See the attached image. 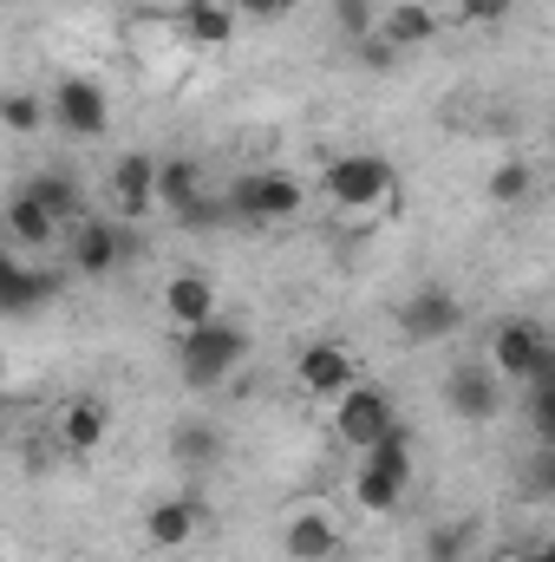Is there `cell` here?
Masks as SVG:
<instances>
[{
	"label": "cell",
	"instance_id": "cell-1",
	"mask_svg": "<svg viewBox=\"0 0 555 562\" xmlns=\"http://www.w3.org/2000/svg\"><path fill=\"white\" fill-rule=\"evenodd\" d=\"M242 360H249V327H242V321H223V314H216V321L177 334V373H183L190 393L229 386V380L242 373Z\"/></svg>",
	"mask_w": 555,
	"mask_h": 562
},
{
	"label": "cell",
	"instance_id": "cell-2",
	"mask_svg": "<svg viewBox=\"0 0 555 562\" xmlns=\"http://www.w3.org/2000/svg\"><path fill=\"white\" fill-rule=\"evenodd\" d=\"M320 190H327L333 210H347V216H393V210H399V170H393V157H380V150H347V157H333V164L320 170Z\"/></svg>",
	"mask_w": 555,
	"mask_h": 562
},
{
	"label": "cell",
	"instance_id": "cell-3",
	"mask_svg": "<svg viewBox=\"0 0 555 562\" xmlns=\"http://www.w3.org/2000/svg\"><path fill=\"white\" fill-rule=\"evenodd\" d=\"M406 491H412V438H406V425H393L380 445L360 451L353 504H360L366 517H393V510L406 504Z\"/></svg>",
	"mask_w": 555,
	"mask_h": 562
},
{
	"label": "cell",
	"instance_id": "cell-4",
	"mask_svg": "<svg viewBox=\"0 0 555 562\" xmlns=\"http://www.w3.org/2000/svg\"><path fill=\"white\" fill-rule=\"evenodd\" d=\"M484 367H490L503 386H530V380H550V373H555L550 327H543V321H530V314H517V321H497Z\"/></svg>",
	"mask_w": 555,
	"mask_h": 562
},
{
	"label": "cell",
	"instance_id": "cell-5",
	"mask_svg": "<svg viewBox=\"0 0 555 562\" xmlns=\"http://www.w3.org/2000/svg\"><path fill=\"white\" fill-rule=\"evenodd\" d=\"M327 406H333L327 425H333V438H340L347 451H366V445H380V438L399 425L393 393H386V386H366V380H353V386H347V393H333Z\"/></svg>",
	"mask_w": 555,
	"mask_h": 562
},
{
	"label": "cell",
	"instance_id": "cell-6",
	"mask_svg": "<svg viewBox=\"0 0 555 562\" xmlns=\"http://www.w3.org/2000/svg\"><path fill=\"white\" fill-rule=\"evenodd\" d=\"M46 125H59L66 138H105L112 132V92L86 72H66L46 92Z\"/></svg>",
	"mask_w": 555,
	"mask_h": 562
},
{
	"label": "cell",
	"instance_id": "cell-7",
	"mask_svg": "<svg viewBox=\"0 0 555 562\" xmlns=\"http://www.w3.org/2000/svg\"><path fill=\"white\" fill-rule=\"evenodd\" d=\"M301 203H307V190H301V177H294V170H249V177L229 190V210H236L242 223H256V229L294 223V216H301Z\"/></svg>",
	"mask_w": 555,
	"mask_h": 562
},
{
	"label": "cell",
	"instance_id": "cell-8",
	"mask_svg": "<svg viewBox=\"0 0 555 562\" xmlns=\"http://www.w3.org/2000/svg\"><path fill=\"white\" fill-rule=\"evenodd\" d=\"M72 236H66V262H72V276L79 281H105L125 269V256H132V243H125V223L118 216H79V223H66Z\"/></svg>",
	"mask_w": 555,
	"mask_h": 562
},
{
	"label": "cell",
	"instance_id": "cell-9",
	"mask_svg": "<svg viewBox=\"0 0 555 562\" xmlns=\"http://www.w3.org/2000/svg\"><path fill=\"white\" fill-rule=\"evenodd\" d=\"M393 321H399V340L406 347H438V340H451L464 327V301L451 288H438V281H418L412 294L399 301Z\"/></svg>",
	"mask_w": 555,
	"mask_h": 562
},
{
	"label": "cell",
	"instance_id": "cell-10",
	"mask_svg": "<svg viewBox=\"0 0 555 562\" xmlns=\"http://www.w3.org/2000/svg\"><path fill=\"white\" fill-rule=\"evenodd\" d=\"M503 406H510V386L484 367V360H457L451 373H444V413L464 425H497L503 419Z\"/></svg>",
	"mask_w": 555,
	"mask_h": 562
},
{
	"label": "cell",
	"instance_id": "cell-11",
	"mask_svg": "<svg viewBox=\"0 0 555 562\" xmlns=\"http://www.w3.org/2000/svg\"><path fill=\"white\" fill-rule=\"evenodd\" d=\"M360 380V360H353V347L347 340H307L301 353H294V386L307 393V400H333V393H347Z\"/></svg>",
	"mask_w": 555,
	"mask_h": 562
},
{
	"label": "cell",
	"instance_id": "cell-12",
	"mask_svg": "<svg viewBox=\"0 0 555 562\" xmlns=\"http://www.w3.org/2000/svg\"><path fill=\"white\" fill-rule=\"evenodd\" d=\"M196 537H203V504H196V491H170V497H157V504L144 510V543H150V550L177 557V550H190Z\"/></svg>",
	"mask_w": 555,
	"mask_h": 562
},
{
	"label": "cell",
	"instance_id": "cell-13",
	"mask_svg": "<svg viewBox=\"0 0 555 562\" xmlns=\"http://www.w3.org/2000/svg\"><path fill=\"white\" fill-rule=\"evenodd\" d=\"M105 190H112V216H118V223H144V216L157 210V157L125 150V157L112 164Z\"/></svg>",
	"mask_w": 555,
	"mask_h": 562
},
{
	"label": "cell",
	"instance_id": "cell-14",
	"mask_svg": "<svg viewBox=\"0 0 555 562\" xmlns=\"http://www.w3.org/2000/svg\"><path fill=\"white\" fill-rule=\"evenodd\" d=\"M157 210H170L177 223H209V196H203V170L190 157H157Z\"/></svg>",
	"mask_w": 555,
	"mask_h": 562
},
{
	"label": "cell",
	"instance_id": "cell-15",
	"mask_svg": "<svg viewBox=\"0 0 555 562\" xmlns=\"http://www.w3.org/2000/svg\"><path fill=\"white\" fill-rule=\"evenodd\" d=\"M53 438H59L66 458H92V451L112 438V406H105L99 393L66 400V406H59V425H53Z\"/></svg>",
	"mask_w": 555,
	"mask_h": 562
},
{
	"label": "cell",
	"instance_id": "cell-16",
	"mask_svg": "<svg viewBox=\"0 0 555 562\" xmlns=\"http://www.w3.org/2000/svg\"><path fill=\"white\" fill-rule=\"evenodd\" d=\"M223 314V301H216V281L203 276V269H177V276L163 281V321L183 334V327H203V321H216Z\"/></svg>",
	"mask_w": 555,
	"mask_h": 562
},
{
	"label": "cell",
	"instance_id": "cell-17",
	"mask_svg": "<svg viewBox=\"0 0 555 562\" xmlns=\"http://www.w3.org/2000/svg\"><path fill=\"white\" fill-rule=\"evenodd\" d=\"M281 557L287 562H333L340 557V524L327 510H294L281 524Z\"/></svg>",
	"mask_w": 555,
	"mask_h": 562
},
{
	"label": "cell",
	"instance_id": "cell-18",
	"mask_svg": "<svg viewBox=\"0 0 555 562\" xmlns=\"http://www.w3.org/2000/svg\"><path fill=\"white\" fill-rule=\"evenodd\" d=\"M438 26H444V13L431 7V0H393L386 13H380V40L393 46V53H418V46H431L438 40Z\"/></svg>",
	"mask_w": 555,
	"mask_h": 562
},
{
	"label": "cell",
	"instance_id": "cell-19",
	"mask_svg": "<svg viewBox=\"0 0 555 562\" xmlns=\"http://www.w3.org/2000/svg\"><path fill=\"white\" fill-rule=\"evenodd\" d=\"M59 229H66V223H59L46 203H33L26 190H20V196L7 203V216H0V236H7V249H53V243H59Z\"/></svg>",
	"mask_w": 555,
	"mask_h": 562
},
{
	"label": "cell",
	"instance_id": "cell-20",
	"mask_svg": "<svg viewBox=\"0 0 555 562\" xmlns=\"http://www.w3.org/2000/svg\"><path fill=\"white\" fill-rule=\"evenodd\" d=\"M177 20H183V33H190V46H203V53H223V46L236 40V26H242L229 0H190V7L177 13Z\"/></svg>",
	"mask_w": 555,
	"mask_h": 562
},
{
	"label": "cell",
	"instance_id": "cell-21",
	"mask_svg": "<svg viewBox=\"0 0 555 562\" xmlns=\"http://www.w3.org/2000/svg\"><path fill=\"white\" fill-rule=\"evenodd\" d=\"M26 196L46 203L59 223H79V216H86V190L72 183V170H39V177H26Z\"/></svg>",
	"mask_w": 555,
	"mask_h": 562
},
{
	"label": "cell",
	"instance_id": "cell-22",
	"mask_svg": "<svg viewBox=\"0 0 555 562\" xmlns=\"http://www.w3.org/2000/svg\"><path fill=\"white\" fill-rule=\"evenodd\" d=\"M0 132H7V138H33V132H46V92H33V86H7V92H0Z\"/></svg>",
	"mask_w": 555,
	"mask_h": 562
},
{
	"label": "cell",
	"instance_id": "cell-23",
	"mask_svg": "<svg viewBox=\"0 0 555 562\" xmlns=\"http://www.w3.org/2000/svg\"><path fill=\"white\" fill-rule=\"evenodd\" d=\"M530 190H536V164H530V157H503V164L484 177V196H490L497 210H517Z\"/></svg>",
	"mask_w": 555,
	"mask_h": 562
},
{
	"label": "cell",
	"instance_id": "cell-24",
	"mask_svg": "<svg viewBox=\"0 0 555 562\" xmlns=\"http://www.w3.org/2000/svg\"><path fill=\"white\" fill-rule=\"evenodd\" d=\"M59 288H66V281L53 276V269H26V262H20V276H13V288H7V294H0V307H13V314H20V307H39V301H53Z\"/></svg>",
	"mask_w": 555,
	"mask_h": 562
},
{
	"label": "cell",
	"instance_id": "cell-25",
	"mask_svg": "<svg viewBox=\"0 0 555 562\" xmlns=\"http://www.w3.org/2000/svg\"><path fill=\"white\" fill-rule=\"evenodd\" d=\"M471 557V530L464 524H431L424 530V562H464Z\"/></svg>",
	"mask_w": 555,
	"mask_h": 562
},
{
	"label": "cell",
	"instance_id": "cell-26",
	"mask_svg": "<svg viewBox=\"0 0 555 562\" xmlns=\"http://www.w3.org/2000/svg\"><path fill=\"white\" fill-rule=\"evenodd\" d=\"M170 451H177V464H216V458H223V445H216L209 425H183Z\"/></svg>",
	"mask_w": 555,
	"mask_h": 562
},
{
	"label": "cell",
	"instance_id": "cell-27",
	"mask_svg": "<svg viewBox=\"0 0 555 562\" xmlns=\"http://www.w3.org/2000/svg\"><path fill=\"white\" fill-rule=\"evenodd\" d=\"M510 7H517V0H451V13H457L464 26H503Z\"/></svg>",
	"mask_w": 555,
	"mask_h": 562
},
{
	"label": "cell",
	"instance_id": "cell-28",
	"mask_svg": "<svg viewBox=\"0 0 555 562\" xmlns=\"http://www.w3.org/2000/svg\"><path fill=\"white\" fill-rule=\"evenodd\" d=\"M333 13H340V33H347V40H366V33L380 26L373 0H333Z\"/></svg>",
	"mask_w": 555,
	"mask_h": 562
},
{
	"label": "cell",
	"instance_id": "cell-29",
	"mask_svg": "<svg viewBox=\"0 0 555 562\" xmlns=\"http://www.w3.org/2000/svg\"><path fill=\"white\" fill-rule=\"evenodd\" d=\"M236 7V20H256V26H275V20H287L301 0H229Z\"/></svg>",
	"mask_w": 555,
	"mask_h": 562
},
{
	"label": "cell",
	"instance_id": "cell-30",
	"mask_svg": "<svg viewBox=\"0 0 555 562\" xmlns=\"http://www.w3.org/2000/svg\"><path fill=\"white\" fill-rule=\"evenodd\" d=\"M353 53H360V66H366V72H393V66H399V53H393V46H386L380 33H366V40H353Z\"/></svg>",
	"mask_w": 555,
	"mask_h": 562
},
{
	"label": "cell",
	"instance_id": "cell-31",
	"mask_svg": "<svg viewBox=\"0 0 555 562\" xmlns=\"http://www.w3.org/2000/svg\"><path fill=\"white\" fill-rule=\"evenodd\" d=\"M13 276H20V256H13V249H7V243H0V294H7V288H13Z\"/></svg>",
	"mask_w": 555,
	"mask_h": 562
},
{
	"label": "cell",
	"instance_id": "cell-32",
	"mask_svg": "<svg viewBox=\"0 0 555 562\" xmlns=\"http://www.w3.org/2000/svg\"><path fill=\"white\" fill-rule=\"evenodd\" d=\"M144 13H163V20H177V13H183V7H190V0H138Z\"/></svg>",
	"mask_w": 555,
	"mask_h": 562
},
{
	"label": "cell",
	"instance_id": "cell-33",
	"mask_svg": "<svg viewBox=\"0 0 555 562\" xmlns=\"http://www.w3.org/2000/svg\"><path fill=\"white\" fill-rule=\"evenodd\" d=\"M510 562H555V550H550V543H530V550H517Z\"/></svg>",
	"mask_w": 555,
	"mask_h": 562
},
{
	"label": "cell",
	"instance_id": "cell-34",
	"mask_svg": "<svg viewBox=\"0 0 555 562\" xmlns=\"http://www.w3.org/2000/svg\"><path fill=\"white\" fill-rule=\"evenodd\" d=\"M0 386H7V347H0Z\"/></svg>",
	"mask_w": 555,
	"mask_h": 562
}]
</instances>
